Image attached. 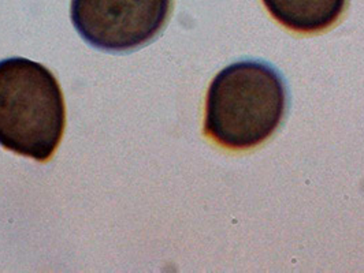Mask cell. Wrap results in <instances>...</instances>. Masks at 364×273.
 I'll use <instances>...</instances> for the list:
<instances>
[{"instance_id": "1", "label": "cell", "mask_w": 364, "mask_h": 273, "mask_svg": "<svg viewBox=\"0 0 364 273\" xmlns=\"http://www.w3.org/2000/svg\"><path fill=\"white\" fill-rule=\"evenodd\" d=\"M287 112V87L262 62H237L217 74L205 99L204 134L230 150L262 145Z\"/></svg>"}, {"instance_id": "2", "label": "cell", "mask_w": 364, "mask_h": 273, "mask_svg": "<svg viewBox=\"0 0 364 273\" xmlns=\"http://www.w3.org/2000/svg\"><path fill=\"white\" fill-rule=\"evenodd\" d=\"M65 126V100L54 74L25 57L0 60V145L44 163L54 156Z\"/></svg>"}, {"instance_id": "3", "label": "cell", "mask_w": 364, "mask_h": 273, "mask_svg": "<svg viewBox=\"0 0 364 273\" xmlns=\"http://www.w3.org/2000/svg\"><path fill=\"white\" fill-rule=\"evenodd\" d=\"M173 0H72L70 16L80 36L92 47L127 52L164 29Z\"/></svg>"}, {"instance_id": "4", "label": "cell", "mask_w": 364, "mask_h": 273, "mask_svg": "<svg viewBox=\"0 0 364 273\" xmlns=\"http://www.w3.org/2000/svg\"><path fill=\"white\" fill-rule=\"evenodd\" d=\"M277 22L297 33H318L343 17L348 0H262Z\"/></svg>"}]
</instances>
